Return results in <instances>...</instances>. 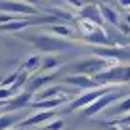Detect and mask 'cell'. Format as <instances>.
<instances>
[{"label":"cell","instance_id":"1","mask_svg":"<svg viewBox=\"0 0 130 130\" xmlns=\"http://www.w3.org/2000/svg\"><path fill=\"white\" fill-rule=\"evenodd\" d=\"M119 65V61H113V59H105V57H86V59H80V61H75V63L67 65V71H71L73 75H88V77H96L98 73L102 71H107L111 67Z\"/></svg>","mask_w":130,"mask_h":130},{"label":"cell","instance_id":"2","mask_svg":"<svg viewBox=\"0 0 130 130\" xmlns=\"http://www.w3.org/2000/svg\"><path fill=\"white\" fill-rule=\"evenodd\" d=\"M98 86H109V84H124L130 82V65H115L107 71H102L94 77Z\"/></svg>","mask_w":130,"mask_h":130},{"label":"cell","instance_id":"3","mask_svg":"<svg viewBox=\"0 0 130 130\" xmlns=\"http://www.w3.org/2000/svg\"><path fill=\"white\" fill-rule=\"evenodd\" d=\"M31 42L37 46L38 52H44V54H56V52H63V50L69 48V42L63 40L61 37H56V35H37L32 37Z\"/></svg>","mask_w":130,"mask_h":130},{"label":"cell","instance_id":"4","mask_svg":"<svg viewBox=\"0 0 130 130\" xmlns=\"http://www.w3.org/2000/svg\"><path fill=\"white\" fill-rule=\"evenodd\" d=\"M126 94L122 92V90H117V88H113L111 92H107V94H103L102 98H98L94 103H90L88 107H84L82 109V115L84 117H94L96 113H102V111H105L107 107L111 105V103H115V102H119V100H122Z\"/></svg>","mask_w":130,"mask_h":130},{"label":"cell","instance_id":"5","mask_svg":"<svg viewBox=\"0 0 130 130\" xmlns=\"http://www.w3.org/2000/svg\"><path fill=\"white\" fill-rule=\"evenodd\" d=\"M113 90V86H100V88H92V90H86V92H82L80 96H77L71 102L69 105V111H78V109H84V107H88L90 103H94L98 100V98H102L103 94L111 92Z\"/></svg>","mask_w":130,"mask_h":130},{"label":"cell","instance_id":"6","mask_svg":"<svg viewBox=\"0 0 130 130\" xmlns=\"http://www.w3.org/2000/svg\"><path fill=\"white\" fill-rule=\"evenodd\" d=\"M0 12L13 13V15H23V17H35L38 15V12L35 10V6L19 2V0H4L0 2Z\"/></svg>","mask_w":130,"mask_h":130},{"label":"cell","instance_id":"7","mask_svg":"<svg viewBox=\"0 0 130 130\" xmlns=\"http://www.w3.org/2000/svg\"><path fill=\"white\" fill-rule=\"evenodd\" d=\"M94 56H100V57H105V59H113V61H121L124 57L130 56V52L126 48H119V46H96L92 50Z\"/></svg>","mask_w":130,"mask_h":130},{"label":"cell","instance_id":"8","mask_svg":"<svg viewBox=\"0 0 130 130\" xmlns=\"http://www.w3.org/2000/svg\"><path fill=\"white\" fill-rule=\"evenodd\" d=\"M78 15H80L82 19H88V21H92V23H96V25H105L103 23V15H102V6L96 4V2L84 4L78 10Z\"/></svg>","mask_w":130,"mask_h":130},{"label":"cell","instance_id":"9","mask_svg":"<svg viewBox=\"0 0 130 130\" xmlns=\"http://www.w3.org/2000/svg\"><path fill=\"white\" fill-rule=\"evenodd\" d=\"M56 119V109L52 111H37L35 115H29L27 119L19 121V128H27V126H38V124H44V122Z\"/></svg>","mask_w":130,"mask_h":130},{"label":"cell","instance_id":"10","mask_svg":"<svg viewBox=\"0 0 130 130\" xmlns=\"http://www.w3.org/2000/svg\"><path fill=\"white\" fill-rule=\"evenodd\" d=\"M63 82L75 86V88H80V90H92V88H100L98 82L94 80V77H88V75H67L63 78Z\"/></svg>","mask_w":130,"mask_h":130},{"label":"cell","instance_id":"11","mask_svg":"<svg viewBox=\"0 0 130 130\" xmlns=\"http://www.w3.org/2000/svg\"><path fill=\"white\" fill-rule=\"evenodd\" d=\"M88 44H94V46H113V40H109V35L105 32V29H103V25H100V27H96L90 35H86V37H82Z\"/></svg>","mask_w":130,"mask_h":130},{"label":"cell","instance_id":"12","mask_svg":"<svg viewBox=\"0 0 130 130\" xmlns=\"http://www.w3.org/2000/svg\"><path fill=\"white\" fill-rule=\"evenodd\" d=\"M65 100L69 98H46V100H35L31 102V107L37 111H52V109H57Z\"/></svg>","mask_w":130,"mask_h":130},{"label":"cell","instance_id":"13","mask_svg":"<svg viewBox=\"0 0 130 130\" xmlns=\"http://www.w3.org/2000/svg\"><path fill=\"white\" fill-rule=\"evenodd\" d=\"M32 102V92H29V90H25V92H17L13 98H10L8 100V107L6 109H21V107L25 105H31Z\"/></svg>","mask_w":130,"mask_h":130},{"label":"cell","instance_id":"14","mask_svg":"<svg viewBox=\"0 0 130 130\" xmlns=\"http://www.w3.org/2000/svg\"><path fill=\"white\" fill-rule=\"evenodd\" d=\"M31 25V17H15V19L8 21V23L0 25V31H6V32H15V31H23Z\"/></svg>","mask_w":130,"mask_h":130},{"label":"cell","instance_id":"15","mask_svg":"<svg viewBox=\"0 0 130 130\" xmlns=\"http://www.w3.org/2000/svg\"><path fill=\"white\" fill-rule=\"evenodd\" d=\"M46 98H73V96H69L67 90H63L61 86H46L37 94V100H46Z\"/></svg>","mask_w":130,"mask_h":130},{"label":"cell","instance_id":"16","mask_svg":"<svg viewBox=\"0 0 130 130\" xmlns=\"http://www.w3.org/2000/svg\"><path fill=\"white\" fill-rule=\"evenodd\" d=\"M102 6V15H103V23L105 25H117L121 21V15L117 13V10L113 8L111 4H100Z\"/></svg>","mask_w":130,"mask_h":130},{"label":"cell","instance_id":"17","mask_svg":"<svg viewBox=\"0 0 130 130\" xmlns=\"http://www.w3.org/2000/svg\"><path fill=\"white\" fill-rule=\"evenodd\" d=\"M56 77H57V73H52V75H42V77H35L31 82H29V92H37V90L44 88V84L52 82Z\"/></svg>","mask_w":130,"mask_h":130},{"label":"cell","instance_id":"18","mask_svg":"<svg viewBox=\"0 0 130 130\" xmlns=\"http://www.w3.org/2000/svg\"><path fill=\"white\" fill-rule=\"evenodd\" d=\"M48 13H52V15H56L59 21H69V23H73L75 21V15H73V12L71 10H63V8H59V6H52V8H48Z\"/></svg>","mask_w":130,"mask_h":130},{"label":"cell","instance_id":"19","mask_svg":"<svg viewBox=\"0 0 130 130\" xmlns=\"http://www.w3.org/2000/svg\"><path fill=\"white\" fill-rule=\"evenodd\" d=\"M130 113V96L126 94L122 100H119V105L115 107V109H111L109 115H113V117H124V115Z\"/></svg>","mask_w":130,"mask_h":130},{"label":"cell","instance_id":"20","mask_svg":"<svg viewBox=\"0 0 130 130\" xmlns=\"http://www.w3.org/2000/svg\"><path fill=\"white\" fill-rule=\"evenodd\" d=\"M40 65H42V56H29L27 57V61L23 63V69L25 71H29V73H32V71H40Z\"/></svg>","mask_w":130,"mask_h":130},{"label":"cell","instance_id":"21","mask_svg":"<svg viewBox=\"0 0 130 130\" xmlns=\"http://www.w3.org/2000/svg\"><path fill=\"white\" fill-rule=\"evenodd\" d=\"M50 32L52 35H56V37H61V38H73V29L67 27V25H52V29H50Z\"/></svg>","mask_w":130,"mask_h":130},{"label":"cell","instance_id":"22","mask_svg":"<svg viewBox=\"0 0 130 130\" xmlns=\"http://www.w3.org/2000/svg\"><path fill=\"white\" fill-rule=\"evenodd\" d=\"M15 122H17V117H15V115H10V113L0 115V130H8V128H12Z\"/></svg>","mask_w":130,"mask_h":130},{"label":"cell","instance_id":"23","mask_svg":"<svg viewBox=\"0 0 130 130\" xmlns=\"http://www.w3.org/2000/svg\"><path fill=\"white\" fill-rule=\"evenodd\" d=\"M57 65H59V61H57L54 56H46V57H42L40 71H50V69H56Z\"/></svg>","mask_w":130,"mask_h":130},{"label":"cell","instance_id":"24","mask_svg":"<svg viewBox=\"0 0 130 130\" xmlns=\"http://www.w3.org/2000/svg\"><path fill=\"white\" fill-rule=\"evenodd\" d=\"M115 27H117V31H121L122 35L130 37V23H128V21L124 19V17H121V21H119V23L115 25Z\"/></svg>","mask_w":130,"mask_h":130},{"label":"cell","instance_id":"25","mask_svg":"<svg viewBox=\"0 0 130 130\" xmlns=\"http://www.w3.org/2000/svg\"><path fill=\"white\" fill-rule=\"evenodd\" d=\"M63 2L67 4V10H71V12L80 10L82 6H84V2H82V0H63Z\"/></svg>","mask_w":130,"mask_h":130},{"label":"cell","instance_id":"26","mask_svg":"<svg viewBox=\"0 0 130 130\" xmlns=\"http://www.w3.org/2000/svg\"><path fill=\"white\" fill-rule=\"evenodd\" d=\"M61 128H63V121H61V119H56V121L52 119V121L44 126V130H61Z\"/></svg>","mask_w":130,"mask_h":130},{"label":"cell","instance_id":"27","mask_svg":"<svg viewBox=\"0 0 130 130\" xmlns=\"http://www.w3.org/2000/svg\"><path fill=\"white\" fill-rule=\"evenodd\" d=\"M15 17H17V15H13V13H6V12H0V25L8 23V21L15 19Z\"/></svg>","mask_w":130,"mask_h":130},{"label":"cell","instance_id":"28","mask_svg":"<svg viewBox=\"0 0 130 130\" xmlns=\"http://www.w3.org/2000/svg\"><path fill=\"white\" fill-rule=\"evenodd\" d=\"M113 122H117V124H128L130 126V113L124 115V117H119L117 121H113Z\"/></svg>","mask_w":130,"mask_h":130},{"label":"cell","instance_id":"29","mask_svg":"<svg viewBox=\"0 0 130 130\" xmlns=\"http://www.w3.org/2000/svg\"><path fill=\"white\" fill-rule=\"evenodd\" d=\"M105 124H107V130H122V126H119L117 122H113V121L105 122Z\"/></svg>","mask_w":130,"mask_h":130},{"label":"cell","instance_id":"30","mask_svg":"<svg viewBox=\"0 0 130 130\" xmlns=\"http://www.w3.org/2000/svg\"><path fill=\"white\" fill-rule=\"evenodd\" d=\"M19 2H25V4H31V6H40L44 0H19Z\"/></svg>","mask_w":130,"mask_h":130},{"label":"cell","instance_id":"31","mask_svg":"<svg viewBox=\"0 0 130 130\" xmlns=\"http://www.w3.org/2000/svg\"><path fill=\"white\" fill-rule=\"evenodd\" d=\"M117 4L121 6V8H126V10H128V8H130V0H117Z\"/></svg>","mask_w":130,"mask_h":130},{"label":"cell","instance_id":"32","mask_svg":"<svg viewBox=\"0 0 130 130\" xmlns=\"http://www.w3.org/2000/svg\"><path fill=\"white\" fill-rule=\"evenodd\" d=\"M8 107V100H0V109H6Z\"/></svg>","mask_w":130,"mask_h":130},{"label":"cell","instance_id":"33","mask_svg":"<svg viewBox=\"0 0 130 130\" xmlns=\"http://www.w3.org/2000/svg\"><path fill=\"white\" fill-rule=\"evenodd\" d=\"M100 4H111V0H100Z\"/></svg>","mask_w":130,"mask_h":130},{"label":"cell","instance_id":"34","mask_svg":"<svg viewBox=\"0 0 130 130\" xmlns=\"http://www.w3.org/2000/svg\"><path fill=\"white\" fill-rule=\"evenodd\" d=\"M124 19H126V21L130 23V12H128V13H124Z\"/></svg>","mask_w":130,"mask_h":130},{"label":"cell","instance_id":"35","mask_svg":"<svg viewBox=\"0 0 130 130\" xmlns=\"http://www.w3.org/2000/svg\"><path fill=\"white\" fill-rule=\"evenodd\" d=\"M121 126H122V130H130V126H128V124H121Z\"/></svg>","mask_w":130,"mask_h":130},{"label":"cell","instance_id":"36","mask_svg":"<svg viewBox=\"0 0 130 130\" xmlns=\"http://www.w3.org/2000/svg\"><path fill=\"white\" fill-rule=\"evenodd\" d=\"M0 84H2V78H0Z\"/></svg>","mask_w":130,"mask_h":130},{"label":"cell","instance_id":"37","mask_svg":"<svg viewBox=\"0 0 130 130\" xmlns=\"http://www.w3.org/2000/svg\"><path fill=\"white\" fill-rule=\"evenodd\" d=\"M128 12H130V8H128Z\"/></svg>","mask_w":130,"mask_h":130},{"label":"cell","instance_id":"38","mask_svg":"<svg viewBox=\"0 0 130 130\" xmlns=\"http://www.w3.org/2000/svg\"><path fill=\"white\" fill-rule=\"evenodd\" d=\"M8 130H12V128H8Z\"/></svg>","mask_w":130,"mask_h":130},{"label":"cell","instance_id":"39","mask_svg":"<svg viewBox=\"0 0 130 130\" xmlns=\"http://www.w3.org/2000/svg\"><path fill=\"white\" fill-rule=\"evenodd\" d=\"M0 115H2V113H0Z\"/></svg>","mask_w":130,"mask_h":130}]
</instances>
